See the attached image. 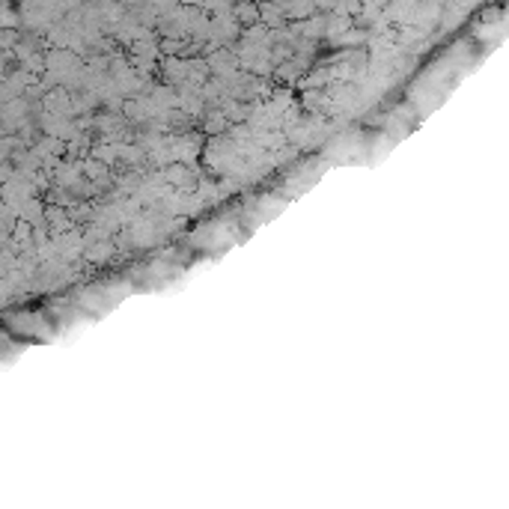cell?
<instances>
[{
  "label": "cell",
  "mask_w": 509,
  "mask_h": 509,
  "mask_svg": "<svg viewBox=\"0 0 509 509\" xmlns=\"http://www.w3.org/2000/svg\"><path fill=\"white\" fill-rule=\"evenodd\" d=\"M239 19H242V21H253V19H257V12H253V6H242Z\"/></svg>",
  "instance_id": "cell-1"
}]
</instances>
